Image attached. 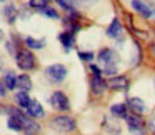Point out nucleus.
<instances>
[{"instance_id":"nucleus-1","label":"nucleus","mask_w":155,"mask_h":135,"mask_svg":"<svg viewBox=\"0 0 155 135\" xmlns=\"http://www.w3.org/2000/svg\"><path fill=\"white\" fill-rule=\"evenodd\" d=\"M15 62H17L18 68H22V70H32V68L35 67V57L30 50H27V48H22V50L17 52Z\"/></svg>"},{"instance_id":"nucleus-2","label":"nucleus","mask_w":155,"mask_h":135,"mask_svg":"<svg viewBox=\"0 0 155 135\" xmlns=\"http://www.w3.org/2000/svg\"><path fill=\"white\" fill-rule=\"evenodd\" d=\"M50 125L54 130H58V132H72L77 127L75 120L72 117H68V115H58V117L52 118Z\"/></svg>"},{"instance_id":"nucleus-3","label":"nucleus","mask_w":155,"mask_h":135,"mask_svg":"<svg viewBox=\"0 0 155 135\" xmlns=\"http://www.w3.org/2000/svg\"><path fill=\"white\" fill-rule=\"evenodd\" d=\"M45 77L50 82H54V84H60V82H64L65 77H67V67H64V65H60V64L50 65V67H47V70H45Z\"/></svg>"},{"instance_id":"nucleus-4","label":"nucleus","mask_w":155,"mask_h":135,"mask_svg":"<svg viewBox=\"0 0 155 135\" xmlns=\"http://www.w3.org/2000/svg\"><path fill=\"white\" fill-rule=\"evenodd\" d=\"M50 104L54 108H57V110H60V112L68 110V98L64 92H54L52 97H50Z\"/></svg>"},{"instance_id":"nucleus-5","label":"nucleus","mask_w":155,"mask_h":135,"mask_svg":"<svg viewBox=\"0 0 155 135\" xmlns=\"http://www.w3.org/2000/svg\"><path fill=\"white\" fill-rule=\"evenodd\" d=\"M98 60L104 62L105 67L107 65H117V54L112 48H102L98 52Z\"/></svg>"},{"instance_id":"nucleus-6","label":"nucleus","mask_w":155,"mask_h":135,"mask_svg":"<svg viewBox=\"0 0 155 135\" xmlns=\"http://www.w3.org/2000/svg\"><path fill=\"white\" fill-rule=\"evenodd\" d=\"M132 7H134V10H137L140 15H143L145 18H150L155 12L150 8V5H147L145 2H142V0H132Z\"/></svg>"},{"instance_id":"nucleus-7","label":"nucleus","mask_w":155,"mask_h":135,"mask_svg":"<svg viewBox=\"0 0 155 135\" xmlns=\"http://www.w3.org/2000/svg\"><path fill=\"white\" fill-rule=\"evenodd\" d=\"M127 123H128V128H130L132 132H140L142 128H143V120H142V117L138 114H132V115H127Z\"/></svg>"},{"instance_id":"nucleus-8","label":"nucleus","mask_w":155,"mask_h":135,"mask_svg":"<svg viewBox=\"0 0 155 135\" xmlns=\"http://www.w3.org/2000/svg\"><path fill=\"white\" fill-rule=\"evenodd\" d=\"M128 85V80L124 77V75H120V77H112L110 80H108V87L114 88V90H125Z\"/></svg>"},{"instance_id":"nucleus-9","label":"nucleus","mask_w":155,"mask_h":135,"mask_svg":"<svg viewBox=\"0 0 155 135\" xmlns=\"http://www.w3.org/2000/svg\"><path fill=\"white\" fill-rule=\"evenodd\" d=\"M27 114L30 115L32 118H38V117H44L45 112H44V107L40 105V102L32 100V104L28 105V108H27Z\"/></svg>"},{"instance_id":"nucleus-10","label":"nucleus","mask_w":155,"mask_h":135,"mask_svg":"<svg viewBox=\"0 0 155 135\" xmlns=\"http://www.w3.org/2000/svg\"><path fill=\"white\" fill-rule=\"evenodd\" d=\"M107 87H108V84L102 77H94L92 78V92H94L95 95H102Z\"/></svg>"},{"instance_id":"nucleus-11","label":"nucleus","mask_w":155,"mask_h":135,"mask_svg":"<svg viewBox=\"0 0 155 135\" xmlns=\"http://www.w3.org/2000/svg\"><path fill=\"white\" fill-rule=\"evenodd\" d=\"M127 105L132 108L134 114L140 115L142 112H145V104H143V100L138 98V97H130V98H128V102H127Z\"/></svg>"},{"instance_id":"nucleus-12","label":"nucleus","mask_w":155,"mask_h":135,"mask_svg":"<svg viewBox=\"0 0 155 135\" xmlns=\"http://www.w3.org/2000/svg\"><path fill=\"white\" fill-rule=\"evenodd\" d=\"M127 112H128V105L127 104H114L110 107V114L114 117H118V118H127Z\"/></svg>"},{"instance_id":"nucleus-13","label":"nucleus","mask_w":155,"mask_h":135,"mask_svg":"<svg viewBox=\"0 0 155 135\" xmlns=\"http://www.w3.org/2000/svg\"><path fill=\"white\" fill-rule=\"evenodd\" d=\"M38 130H40V125H38L37 122L30 120V118H25V122H24V130H22L25 135H37Z\"/></svg>"},{"instance_id":"nucleus-14","label":"nucleus","mask_w":155,"mask_h":135,"mask_svg":"<svg viewBox=\"0 0 155 135\" xmlns=\"http://www.w3.org/2000/svg\"><path fill=\"white\" fill-rule=\"evenodd\" d=\"M107 35H108V37H112V38H118L122 35V25H120V22H118L117 18H114V20H112V24L108 25Z\"/></svg>"},{"instance_id":"nucleus-15","label":"nucleus","mask_w":155,"mask_h":135,"mask_svg":"<svg viewBox=\"0 0 155 135\" xmlns=\"http://www.w3.org/2000/svg\"><path fill=\"white\" fill-rule=\"evenodd\" d=\"M75 32H64V34H60V42L64 44V48L65 50H70L72 47H74L75 44V37H74Z\"/></svg>"},{"instance_id":"nucleus-16","label":"nucleus","mask_w":155,"mask_h":135,"mask_svg":"<svg viewBox=\"0 0 155 135\" xmlns=\"http://www.w3.org/2000/svg\"><path fill=\"white\" fill-rule=\"evenodd\" d=\"M15 102H17V105H20L22 108H25V110H27L28 105L32 104L30 95H28L25 90H22V92H18V94H15Z\"/></svg>"},{"instance_id":"nucleus-17","label":"nucleus","mask_w":155,"mask_h":135,"mask_svg":"<svg viewBox=\"0 0 155 135\" xmlns=\"http://www.w3.org/2000/svg\"><path fill=\"white\" fill-rule=\"evenodd\" d=\"M4 85L10 90H14L15 87H18V77H15L14 72H7L4 77Z\"/></svg>"},{"instance_id":"nucleus-18","label":"nucleus","mask_w":155,"mask_h":135,"mask_svg":"<svg viewBox=\"0 0 155 135\" xmlns=\"http://www.w3.org/2000/svg\"><path fill=\"white\" fill-rule=\"evenodd\" d=\"M18 87L24 88L25 92L32 87V80H30V77H28L27 74H24V75H20V77H18Z\"/></svg>"},{"instance_id":"nucleus-19","label":"nucleus","mask_w":155,"mask_h":135,"mask_svg":"<svg viewBox=\"0 0 155 135\" xmlns=\"http://www.w3.org/2000/svg\"><path fill=\"white\" fill-rule=\"evenodd\" d=\"M25 45H27V47H30V48H44V42L37 40V38H32V37L25 38Z\"/></svg>"},{"instance_id":"nucleus-20","label":"nucleus","mask_w":155,"mask_h":135,"mask_svg":"<svg viewBox=\"0 0 155 135\" xmlns=\"http://www.w3.org/2000/svg\"><path fill=\"white\" fill-rule=\"evenodd\" d=\"M48 2H50V0H28V5H30L32 8H38V10H42V8L48 7Z\"/></svg>"},{"instance_id":"nucleus-21","label":"nucleus","mask_w":155,"mask_h":135,"mask_svg":"<svg viewBox=\"0 0 155 135\" xmlns=\"http://www.w3.org/2000/svg\"><path fill=\"white\" fill-rule=\"evenodd\" d=\"M40 14L47 15V17H50V18H58L57 10H54L52 7H45V8H42V10H40Z\"/></svg>"},{"instance_id":"nucleus-22","label":"nucleus","mask_w":155,"mask_h":135,"mask_svg":"<svg viewBox=\"0 0 155 135\" xmlns=\"http://www.w3.org/2000/svg\"><path fill=\"white\" fill-rule=\"evenodd\" d=\"M5 14H7V18H8V22H14L15 20V8H14V5H7L5 7Z\"/></svg>"},{"instance_id":"nucleus-23","label":"nucleus","mask_w":155,"mask_h":135,"mask_svg":"<svg viewBox=\"0 0 155 135\" xmlns=\"http://www.w3.org/2000/svg\"><path fill=\"white\" fill-rule=\"evenodd\" d=\"M58 4L62 5V7L64 8H72L75 5V2H77V0H57Z\"/></svg>"},{"instance_id":"nucleus-24","label":"nucleus","mask_w":155,"mask_h":135,"mask_svg":"<svg viewBox=\"0 0 155 135\" xmlns=\"http://www.w3.org/2000/svg\"><path fill=\"white\" fill-rule=\"evenodd\" d=\"M104 74L115 77V74H117V65H107V67H105V70H104Z\"/></svg>"},{"instance_id":"nucleus-25","label":"nucleus","mask_w":155,"mask_h":135,"mask_svg":"<svg viewBox=\"0 0 155 135\" xmlns=\"http://www.w3.org/2000/svg\"><path fill=\"white\" fill-rule=\"evenodd\" d=\"M78 57H80L82 60L88 62V60H92V58H94V54H92V52H78Z\"/></svg>"},{"instance_id":"nucleus-26","label":"nucleus","mask_w":155,"mask_h":135,"mask_svg":"<svg viewBox=\"0 0 155 135\" xmlns=\"http://www.w3.org/2000/svg\"><path fill=\"white\" fill-rule=\"evenodd\" d=\"M90 70H92V74H94V77H102V70L97 65H90Z\"/></svg>"},{"instance_id":"nucleus-27","label":"nucleus","mask_w":155,"mask_h":135,"mask_svg":"<svg viewBox=\"0 0 155 135\" xmlns=\"http://www.w3.org/2000/svg\"><path fill=\"white\" fill-rule=\"evenodd\" d=\"M5 95V88H4V85H0V97H4Z\"/></svg>"},{"instance_id":"nucleus-28","label":"nucleus","mask_w":155,"mask_h":135,"mask_svg":"<svg viewBox=\"0 0 155 135\" xmlns=\"http://www.w3.org/2000/svg\"><path fill=\"white\" fill-rule=\"evenodd\" d=\"M150 48H152V54L155 55V44H152V47H150Z\"/></svg>"},{"instance_id":"nucleus-29","label":"nucleus","mask_w":155,"mask_h":135,"mask_svg":"<svg viewBox=\"0 0 155 135\" xmlns=\"http://www.w3.org/2000/svg\"><path fill=\"white\" fill-rule=\"evenodd\" d=\"M2 38H4V32L0 30V40H2Z\"/></svg>"},{"instance_id":"nucleus-30","label":"nucleus","mask_w":155,"mask_h":135,"mask_svg":"<svg viewBox=\"0 0 155 135\" xmlns=\"http://www.w3.org/2000/svg\"><path fill=\"white\" fill-rule=\"evenodd\" d=\"M0 2H4V0H0Z\"/></svg>"},{"instance_id":"nucleus-31","label":"nucleus","mask_w":155,"mask_h":135,"mask_svg":"<svg viewBox=\"0 0 155 135\" xmlns=\"http://www.w3.org/2000/svg\"><path fill=\"white\" fill-rule=\"evenodd\" d=\"M153 15H155V12H153Z\"/></svg>"}]
</instances>
